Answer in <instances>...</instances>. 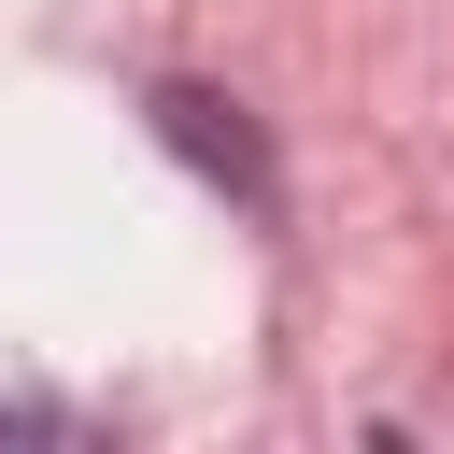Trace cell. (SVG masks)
I'll use <instances>...</instances> for the list:
<instances>
[{
  "mask_svg": "<svg viewBox=\"0 0 454 454\" xmlns=\"http://www.w3.org/2000/svg\"><path fill=\"white\" fill-rule=\"evenodd\" d=\"M156 128H170L213 184H241V213H270V199H284V184H270V156H255V128H241L213 85H156Z\"/></svg>",
  "mask_w": 454,
  "mask_h": 454,
  "instance_id": "6da1fadb",
  "label": "cell"
}]
</instances>
